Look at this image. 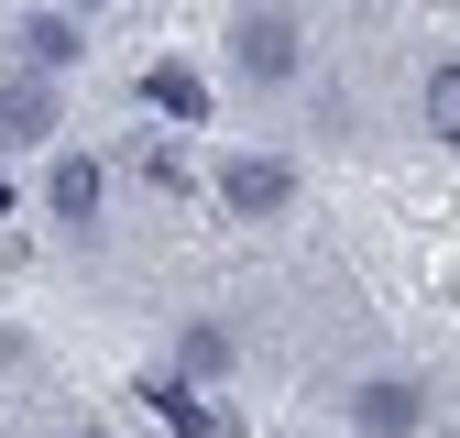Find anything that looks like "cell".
Listing matches in <instances>:
<instances>
[{"label": "cell", "mask_w": 460, "mask_h": 438, "mask_svg": "<svg viewBox=\"0 0 460 438\" xmlns=\"http://www.w3.org/2000/svg\"><path fill=\"white\" fill-rule=\"evenodd\" d=\"M219 208L230 219H285V208H296V164H285V153H230L219 164Z\"/></svg>", "instance_id": "cell-1"}, {"label": "cell", "mask_w": 460, "mask_h": 438, "mask_svg": "<svg viewBox=\"0 0 460 438\" xmlns=\"http://www.w3.org/2000/svg\"><path fill=\"white\" fill-rule=\"evenodd\" d=\"M351 427H362V438H417V427H428V383H417V372L351 383Z\"/></svg>", "instance_id": "cell-2"}, {"label": "cell", "mask_w": 460, "mask_h": 438, "mask_svg": "<svg viewBox=\"0 0 460 438\" xmlns=\"http://www.w3.org/2000/svg\"><path fill=\"white\" fill-rule=\"evenodd\" d=\"M296 22H285V12H242V33H230V66H242L252 88H285V77H296Z\"/></svg>", "instance_id": "cell-3"}, {"label": "cell", "mask_w": 460, "mask_h": 438, "mask_svg": "<svg viewBox=\"0 0 460 438\" xmlns=\"http://www.w3.org/2000/svg\"><path fill=\"white\" fill-rule=\"evenodd\" d=\"M44 208L66 219V231H88V219H99V164H88V153H55V176H44Z\"/></svg>", "instance_id": "cell-4"}, {"label": "cell", "mask_w": 460, "mask_h": 438, "mask_svg": "<svg viewBox=\"0 0 460 438\" xmlns=\"http://www.w3.org/2000/svg\"><path fill=\"white\" fill-rule=\"evenodd\" d=\"M143 99L164 110V121H208V88H198L187 66H154V77H143Z\"/></svg>", "instance_id": "cell-5"}, {"label": "cell", "mask_w": 460, "mask_h": 438, "mask_svg": "<svg viewBox=\"0 0 460 438\" xmlns=\"http://www.w3.org/2000/svg\"><path fill=\"white\" fill-rule=\"evenodd\" d=\"M428 132L460 153V66H428Z\"/></svg>", "instance_id": "cell-6"}, {"label": "cell", "mask_w": 460, "mask_h": 438, "mask_svg": "<svg viewBox=\"0 0 460 438\" xmlns=\"http://www.w3.org/2000/svg\"><path fill=\"white\" fill-rule=\"evenodd\" d=\"M22 55H33V66H55V77H66V66H77V33H66V22H22Z\"/></svg>", "instance_id": "cell-7"}, {"label": "cell", "mask_w": 460, "mask_h": 438, "mask_svg": "<svg viewBox=\"0 0 460 438\" xmlns=\"http://www.w3.org/2000/svg\"><path fill=\"white\" fill-rule=\"evenodd\" d=\"M154 406H164V416H176V427H187V438H208V427H219V416H208V406H198V383H154Z\"/></svg>", "instance_id": "cell-8"}, {"label": "cell", "mask_w": 460, "mask_h": 438, "mask_svg": "<svg viewBox=\"0 0 460 438\" xmlns=\"http://www.w3.org/2000/svg\"><path fill=\"white\" fill-rule=\"evenodd\" d=\"M219 362H230V328L198 318V328H187V372H219Z\"/></svg>", "instance_id": "cell-9"}, {"label": "cell", "mask_w": 460, "mask_h": 438, "mask_svg": "<svg viewBox=\"0 0 460 438\" xmlns=\"http://www.w3.org/2000/svg\"><path fill=\"white\" fill-rule=\"evenodd\" d=\"M77 438H110V427H77Z\"/></svg>", "instance_id": "cell-10"}, {"label": "cell", "mask_w": 460, "mask_h": 438, "mask_svg": "<svg viewBox=\"0 0 460 438\" xmlns=\"http://www.w3.org/2000/svg\"><path fill=\"white\" fill-rule=\"evenodd\" d=\"M0 208H12V187H0Z\"/></svg>", "instance_id": "cell-11"}, {"label": "cell", "mask_w": 460, "mask_h": 438, "mask_svg": "<svg viewBox=\"0 0 460 438\" xmlns=\"http://www.w3.org/2000/svg\"><path fill=\"white\" fill-rule=\"evenodd\" d=\"M0 143H12V132H0Z\"/></svg>", "instance_id": "cell-12"}]
</instances>
